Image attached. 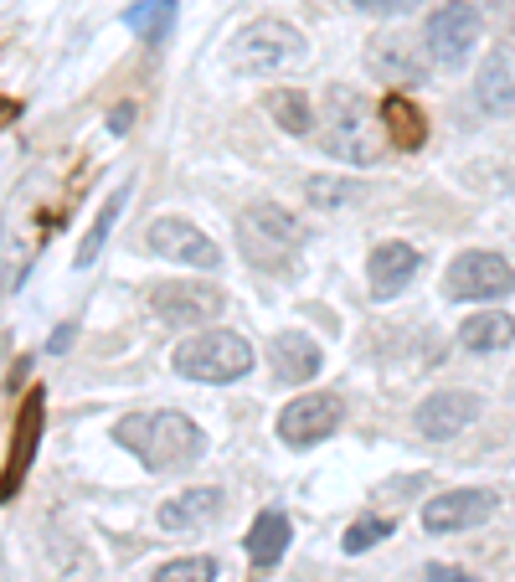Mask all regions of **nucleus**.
I'll list each match as a JSON object with an SVG mask.
<instances>
[{"label":"nucleus","mask_w":515,"mask_h":582,"mask_svg":"<svg viewBox=\"0 0 515 582\" xmlns=\"http://www.w3.org/2000/svg\"><path fill=\"white\" fill-rule=\"evenodd\" d=\"M325 129H330V135H325L330 155H340V160H351V165H377L387 155V145H392L367 98H361V93H346V89L330 93Z\"/></svg>","instance_id":"4"},{"label":"nucleus","mask_w":515,"mask_h":582,"mask_svg":"<svg viewBox=\"0 0 515 582\" xmlns=\"http://www.w3.org/2000/svg\"><path fill=\"white\" fill-rule=\"evenodd\" d=\"M114 444L130 448L150 475H176V469H192V464L206 454V434L196 428V418L176 413V407L119 418L114 423Z\"/></svg>","instance_id":"1"},{"label":"nucleus","mask_w":515,"mask_h":582,"mask_svg":"<svg viewBox=\"0 0 515 582\" xmlns=\"http://www.w3.org/2000/svg\"><path fill=\"white\" fill-rule=\"evenodd\" d=\"M305 196L315 211H336V207H351L356 196H361V186H356L351 176H315L305 186Z\"/></svg>","instance_id":"25"},{"label":"nucleus","mask_w":515,"mask_h":582,"mask_svg":"<svg viewBox=\"0 0 515 582\" xmlns=\"http://www.w3.org/2000/svg\"><path fill=\"white\" fill-rule=\"evenodd\" d=\"M449 299H464V304H490V299L515 294V269L505 263L501 253L490 248H470L449 263Z\"/></svg>","instance_id":"7"},{"label":"nucleus","mask_w":515,"mask_h":582,"mask_svg":"<svg viewBox=\"0 0 515 582\" xmlns=\"http://www.w3.org/2000/svg\"><path fill=\"white\" fill-rule=\"evenodd\" d=\"M305 242H309V227L299 222L295 211L274 207V201H258V207L237 211V248H243V258H248L253 269H268V273L295 269Z\"/></svg>","instance_id":"2"},{"label":"nucleus","mask_w":515,"mask_h":582,"mask_svg":"<svg viewBox=\"0 0 515 582\" xmlns=\"http://www.w3.org/2000/svg\"><path fill=\"white\" fill-rule=\"evenodd\" d=\"M68 345H73V325H58V330H52V341H47V351H52V356H62Z\"/></svg>","instance_id":"31"},{"label":"nucleus","mask_w":515,"mask_h":582,"mask_svg":"<svg viewBox=\"0 0 515 582\" xmlns=\"http://www.w3.org/2000/svg\"><path fill=\"white\" fill-rule=\"evenodd\" d=\"M6 114H16V104H0V119H6Z\"/></svg>","instance_id":"32"},{"label":"nucleus","mask_w":515,"mask_h":582,"mask_svg":"<svg viewBox=\"0 0 515 582\" xmlns=\"http://www.w3.org/2000/svg\"><path fill=\"white\" fill-rule=\"evenodd\" d=\"M227 304V294L212 284H155L150 289V310L161 314L165 325L192 330V325H212Z\"/></svg>","instance_id":"12"},{"label":"nucleus","mask_w":515,"mask_h":582,"mask_svg":"<svg viewBox=\"0 0 515 582\" xmlns=\"http://www.w3.org/2000/svg\"><path fill=\"white\" fill-rule=\"evenodd\" d=\"M392 531H398V521H392V516H361V521H351V526H346V537H340V547H346L351 557H361V552H371L377 541H387V537H392Z\"/></svg>","instance_id":"26"},{"label":"nucleus","mask_w":515,"mask_h":582,"mask_svg":"<svg viewBox=\"0 0 515 582\" xmlns=\"http://www.w3.org/2000/svg\"><path fill=\"white\" fill-rule=\"evenodd\" d=\"M248 557L258 572H274L284 562V552H289V516L284 510H258V521L248 526Z\"/></svg>","instance_id":"17"},{"label":"nucleus","mask_w":515,"mask_h":582,"mask_svg":"<svg viewBox=\"0 0 515 582\" xmlns=\"http://www.w3.org/2000/svg\"><path fill=\"white\" fill-rule=\"evenodd\" d=\"M340 418H346V403H340L336 392H305V397H295L279 413V438L289 448L325 444L340 428Z\"/></svg>","instance_id":"9"},{"label":"nucleus","mask_w":515,"mask_h":582,"mask_svg":"<svg viewBox=\"0 0 515 582\" xmlns=\"http://www.w3.org/2000/svg\"><path fill=\"white\" fill-rule=\"evenodd\" d=\"M124 201H130V186H119L109 201H103V211L93 217V227H89V238L78 242V269H93L99 263V253H103V242H109V232H114V222H119V211H124Z\"/></svg>","instance_id":"22"},{"label":"nucleus","mask_w":515,"mask_h":582,"mask_svg":"<svg viewBox=\"0 0 515 582\" xmlns=\"http://www.w3.org/2000/svg\"><path fill=\"white\" fill-rule=\"evenodd\" d=\"M145 242H150V253L171 258V263H192V269H206V273L222 269V248L196 222H186V217H155Z\"/></svg>","instance_id":"10"},{"label":"nucleus","mask_w":515,"mask_h":582,"mask_svg":"<svg viewBox=\"0 0 515 582\" xmlns=\"http://www.w3.org/2000/svg\"><path fill=\"white\" fill-rule=\"evenodd\" d=\"M423 269V253L412 248V242H382V248H371L367 258V284H371V299H398L402 289L418 279Z\"/></svg>","instance_id":"14"},{"label":"nucleus","mask_w":515,"mask_h":582,"mask_svg":"<svg viewBox=\"0 0 515 582\" xmlns=\"http://www.w3.org/2000/svg\"><path fill=\"white\" fill-rule=\"evenodd\" d=\"M474 418H480V397H474V392H433V397L418 403L412 428H418L423 438H433V444H443V438L464 434Z\"/></svg>","instance_id":"13"},{"label":"nucleus","mask_w":515,"mask_h":582,"mask_svg":"<svg viewBox=\"0 0 515 582\" xmlns=\"http://www.w3.org/2000/svg\"><path fill=\"white\" fill-rule=\"evenodd\" d=\"M268 361H274V376L279 382H289V387H299V382H309V376H320V345L309 341V335H299V330H284V335H274V345H268Z\"/></svg>","instance_id":"16"},{"label":"nucleus","mask_w":515,"mask_h":582,"mask_svg":"<svg viewBox=\"0 0 515 582\" xmlns=\"http://www.w3.org/2000/svg\"><path fill=\"white\" fill-rule=\"evenodd\" d=\"M268 114H274V124H279L284 135H309L315 129V108H309V98L299 89L268 93Z\"/></svg>","instance_id":"23"},{"label":"nucleus","mask_w":515,"mask_h":582,"mask_svg":"<svg viewBox=\"0 0 515 582\" xmlns=\"http://www.w3.org/2000/svg\"><path fill=\"white\" fill-rule=\"evenodd\" d=\"M480 37H485V21H480V11H474L470 0L439 6V11L428 15V31H423L428 58L439 62V67H464V62L474 58Z\"/></svg>","instance_id":"6"},{"label":"nucleus","mask_w":515,"mask_h":582,"mask_svg":"<svg viewBox=\"0 0 515 582\" xmlns=\"http://www.w3.org/2000/svg\"><path fill=\"white\" fill-rule=\"evenodd\" d=\"M222 500H227V495H222L217 485H196V490H186V495H171L161 506V526L165 531H202V526H212L222 516Z\"/></svg>","instance_id":"15"},{"label":"nucleus","mask_w":515,"mask_h":582,"mask_svg":"<svg viewBox=\"0 0 515 582\" xmlns=\"http://www.w3.org/2000/svg\"><path fill=\"white\" fill-rule=\"evenodd\" d=\"M367 62H371V73L387 77V83H418V77H423V62L412 58L402 37H377Z\"/></svg>","instance_id":"20"},{"label":"nucleus","mask_w":515,"mask_h":582,"mask_svg":"<svg viewBox=\"0 0 515 582\" xmlns=\"http://www.w3.org/2000/svg\"><path fill=\"white\" fill-rule=\"evenodd\" d=\"M130 124H134V104H119L114 114H109V129H114V135H130Z\"/></svg>","instance_id":"29"},{"label":"nucleus","mask_w":515,"mask_h":582,"mask_svg":"<svg viewBox=\"0 0 515 582\" xmlns=\"http://www.w3.org/2000/svg\"><path fill=\"white\" fill-rule=\"evenodd\" d=\"M382 129H387V139H392L398 149H423V139H428L423 108L412 104L408 93H387V98H382Z\"/></svg>","instance_id":"19"},{"label":"nucleus","mask_w":515,"mask_h":582,"mask_svg":"<svg viewBox=\"0 0 515 582\" xmlns=\"http://www.w3.org/2000/svg\"><path fill=\"white\" fill-rule=\"evenodd\" d=\"M155 582H217V557H176L155 568Z\"/></svg>","instance_id":"27"},{"label":"nucleus","mask_w":515,"mask_h":582,"mask_svg":"<svg viewBox=\"0 0 515 582\" xmlns=\"http://www.w3.org/2000/svg\"><path fill=\"white\" fill-rule=\"evenodd\" d=\"M42 428H47V392L31 387L27 403H21V418L11 428V454H6V469H0V500L21 495V485L31 475V459H37V444H42Z\"/></svg>","instance_id":"8"},{"label":"nucleus","mask_w":515,"mask_h":582,"mask_svg":"<svg viewBox=\"0 0 515 582\" xmlns=\"http://www.w3.org/2000/svg\"><path fill=\"white\" fill-rule=\"evenodd\" d=\"M309 58V42L299 37L289 21H248V27L237 31L233 42H227V67L243 77H268V73H284V67H299Z\"/></svg>","instance_id":"3"},{"label":"nucleus","mask_w":515,"mask_h":582,"mask_svg":"<svg viewBox=\"0 0 515 582\" xmlns=\"http://www.w3.org/2000/svg\"><path fill=\"white\" fill-rule=\"evenodd\" d=\"M459 341L470 345V351H505L515 341V320L505 310H485V314H474V320H464Z\"/></svg>","instance_id":"21"},{"label":"nucleus","mask_w":515,"mask_h":582,"mask_svg":"<svg viewBox=\"0 0 515 582\" xmlns=\"http://www.w3.org/2000/svg\"><path fill=\"white\" fill-rule=\"evenodd\" d=\"M351 6L367 15H408V11H418L423 0H351Z\"/></svg>","instance_id":"28"},{"label":"nucleus","mask_w":515,"mask_h":582,"mask_svg":"<svg viewBox=\"0 0 515 582\" xmlns=\"http://www.w3.org/2000/svg\"><path fill=\"white\" fill-rule=\"evenodd\" d=\"M501 506L495 490H443L423 506V531L428 537H454V531H474L485 526Z\"/></svg>","instance_id":"11"},{"label":"nucleus","mask_w":515,"mask_h":582,"mask_svg":"<svg viewBox=\"0 0 515 582\" xmlns=\"http://www.w3.org/2000/svg\"><path fill=\"white\" fill-rule=\"evenodd\" d=\"M124 27L140 31L145 42H165V31L176 27V0H140L124 11Z\"/></svg>","instance_id":"24"},{"label":"nucleus","mask_w":515,"mask_h":582,"mask_svg":"<svg viewBox=\"0 0 515 582\" xmlns=\"http://www.w3.org/2000/svg\"><path fill=\"white\" fill-rule=\"evenodd\" d=\"M186 382H206V387H227V382H243L253 372V345L237 335V330H206V335H192V341L176 345L171 356Z\"/></svg>","instance_id":"5"},{"label":"nucleus","mask_w":515,"mask_h":582,"mask_svg":"<svg viewBox=\"0 0 515 582\" xmlns=\"http://www.w3.org/2000/svg\"><path fill=\"white\" fill-rule=\"evenodd\" d=\"M474 104L485 108L490 119H511L515 114V67L495 52V58L480 67V77H474Z\"/></svg>","instance_id":"18"},{"label":"nucleus","mask_w":515,"mask_h":582,"mask_svg":"<svg viewBox=\"0 0 515 582\" xmlns=\"http://www.w3.org/2000/svg\"><path fill=\"white\" fill-rule=\"evenodd\" d=\"M428 582H474L470 572H459V568H443V562H433L428 568Z\"/></svg>","instance_id":"30"}]
</instances>
